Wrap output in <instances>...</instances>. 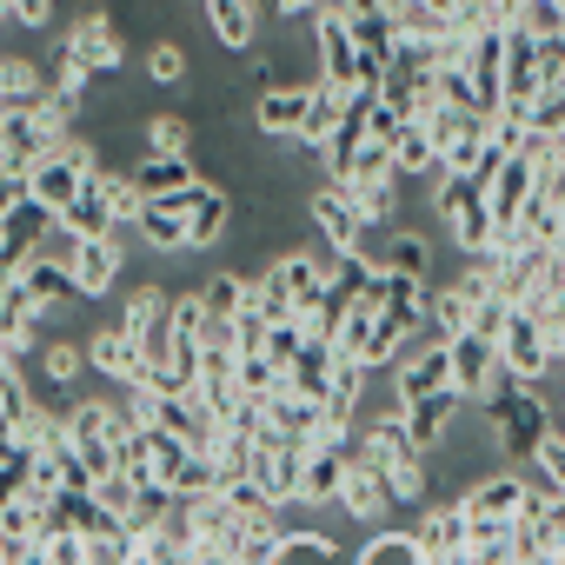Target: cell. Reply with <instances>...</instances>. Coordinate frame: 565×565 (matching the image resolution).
Masks as SVG:
<instances>
[{
  "mask_svg": "<svg viewBox=\"0 0 565 565\" xmlns=\"http://www.w3.org/2000/svg\"><path fill=\"white\" fill-rule=\"evenodd\" d=\"M479 419L492 426L499 459H512V466L525 472V466L539 459L545 433H552V399H545L539 386H519L512 373H492V386L479 393Z\"/></svg>",
  "mask_w": 565,
  "mask_h": 565,
  "instance_id": "1",
  "label": "cell"
},
{
  "mask_svg": "<svg viewBox=\"0 0 565 565\" xmlns=\"http://www.w3.org/2000/svg\"><path fill=\"white\" fill-rule=\"evenodd\" d=\"M433 213H439V226L452 233V246H459V259H472V253H492V213H486V186L479 180H466V173H439L433 180Z\"/></svg>",
  "mask_w": 565,
  "mask_h": 565,
  "instance_id": "2",
  "label": "cell"
},
{
  "mask_svg": "<svg viewBox=\"0 0 565 565\" xmlns=\"http://www.w3.org/2000/svg\"><path fill=\"white\" fill-rule=\"evenodd\" d=\"M446 386H452V347H446V340L426 327V333H419V340H413V347L393 360V406L406 413L413 399H426V393H446Z\"/></svg>",
  "mask_w": 565,
  "mask_h": 565,
  "instance_id": "3",
  "label": "cell"
},
{
  "mask_svg": "<svg viewBox=\"0 0 565 565\" xmlns=\"http://www.w3.org/2000/svg\"><path fill=\"white\" fill-rule=\"evenodd\" d=\"M61 61L87 67L94 81H100V74H120V67H127L120 21H114V14H74V21H67V34H61Z\"/></svg>",
  "mask_w": 565,
  "mask_h": 565,
  "instance_id": "4",
  "label": "cell"
},
{
  "mask_svg": "<svg viewBox=\"0 0 565 565\" xmlns=\"http://www.w3.org/2000/svg\"><path fill=\"white\" fill-rule=\"evenodd\" d=\"M525 505H532V472H519V466L486 472L459 492V512L472 525H512V519H525Z\"/></svg>",
  "mask_w": 565,
  "mask_h": 565,
  "instance_id": "5",
  "label": "cell"
},
{
  "mask_svg": "<svg viewBox=\"0 0 565 565\" xmlns=\"http://www.w3.org/2000/svg\"><path fill=\"white\" fill-rule=\"evenodd\" d=\"M259 279H266V287H273L279 300H287V307H294V320H307V313L327 300V287H333L327 259H313V253H279Z\"/></svg>",
  "mask_w": 565,
  "mask_h": 565,
  "instance_id": "6",
  "label": "cell"
},
{
  "mask_svg": "<svg viewBox=\"0 0 565 565\" xmlns=\"http://www.w3.org/2000/svg\"><path fill=\"white\" fill-rule=\"evenodd\" d=\"M307 220L320 226V239H327L333 253H360V239H366V220H360V206L347 200L340 180H320V186L307 193Z\"/></svg>",
  "mask_w": 565,
  "mask_h": 565,
  "instance_id": "7",
  "label": "cell"
},
{
  "mask_svg": "<svg viewBox=\"0 0 565 565\" xmlns=\"http://www.w3.org/2000/svg\"><path fill=\"white\" fill-rule=\"evenodd\" d=\"M499 373H512L519 386H545V380L558 373L552 340H545L525 313H512V327H505V340H499Z\"/></svg>",
  "mask_w": 565,
  "mask_h": 565,
  "instance_id": "8",
  "label": "cell"
},
{
  "mask_svg": "<svg viewBox=\"0 0 565 565\" xmlns=\"http://www.w3.org/2000/svg\"><path fill=\"white\" fill-rule=\"evenodd\" d=\"M259 419H266V433L259 439H279V446H320V399H300L294 386H279V393H266L259 399Z\"/></svg>",
  "mask_w": 565,
  "mask_h": 565,
  "instance_id": "9",
  "label": "cell"
},
{
  "mask_svg": "<svg viewBox=\"0 0 565 565\" xmlns=\"http://www.w3.org/2000/svg\"><path fill=\"white\" fill-rule=\"evenodd\" d=\"M340 512H347L353 525H373V532H380V519H386V512H399V499H393V486L380 479V466H366V459H360V446H353V459H347V486H340Z\"/></svg>",
  "mask_w": 565,
  "mask_h": 565,
  "instance_id": "10",
  "label": "cell"
},
{
  "mask_svg": "<svg viewBox=\"0 0 565 565\" xmlns=\"http://www.w3.org/2000/svg\"><path fill=\"white\" fill-rule=\"evenodd\" d=\"M300 446H279V439H259L253 446V466H246V479L279 505V512H287V505H300Z\"/></svg>",
  "mask_w": 565,
  "mask_h": 565,
  "instance_id": "11",
  "label": "cell"
},
{
  "mask_svg": "<svg viewBox=\"0 0 565 565\" xmlns=\"http://www.w3.org/2000/svg\"><path fill=\"white\" fill-rule=\"evenodd\" d=\"M532 193H539V167H532V153L519 147V153L492 173V186H486V213H492V226H499V233H512Z\"/></svg>",
  "mask_w": 565,
  "mask_h": 565,
  "instance_id": "12",
  "label": "cell"
},
{
  "mask_svg": "<svg viewBox=\"0 0 565 565\" xmlns=\"http://www.w3.org/2000/svg\"><path fill=\"white\" fill-rule=\"evenodd\" d=\"M366 259H373V273H386V279H433V239L419 233V226H386V239L380 246H360Z\"/></svg>",
  "mask_w": 565,
  "mask_h": 565,
  "instance_id": "13",
  "label": "cell"
},
{
  "mask_svg": "<svg viewBox=\"0 0 565 565\" xmlns=\"http://www.w3.org/2000/svg\"><path fill=\"white\" fill-rule=\"evenodd\" d=\"M186 206H193V186L186 193H167V200H147L140 206V246L147 253H193V233H186Z\"/></svg>",
  "mask_w": 565,
  "mask_h": 565,
  "instance_id": "14",
  "label": "cell"
},
{
  "mask_svg": "<svg viewBox=\"0 0 565 565\" xmlns=\"http://www.w3.org/2000/svg\"><path fill=\"white\" fill-rule=\"evenodd\" d=\"M87 366H94L100 380H114L120 393L147 380V360H140V340H134L127 327H100V333H87Z\"/></svg>",
  "mask_w": 565,
  "mask_h": 565,
  "instance_id": "15",
  "label": "cell"
},
{
  "mask_svg": "<svg viewBox=\"0 0 565 565\" xmlns=\"http://www.w3.org/2000/svg\"><path fill=\"white\" fill-rule=\"evenodd\" d=\"M466 406H472V399H459V386L413 399V406H406V439H413V452H419V459H433V452L446 446V433H452V419H459Z\"/></svg>",
  "mask_w": 565,
  "mask_h": 565,
  "instance_id": "16",
  "label": "cell"
},
{
  "mask_svg": "<svg viewBox=\"0 0 565 565\" xmlns=\"http://www.w3.org/2000/svg\"><path fill=\"white\" fill-rule=\"evenodd\" d=\"M347 459H353V446H307V459H300V505H340Z\"/></svg>",
  "mask_w": 565,
  "mask_h": 565,
  "instance_id": "17",
  "label": "cell"
},
{
  "mask_svg": "<svg viewBox=\"0 0 565 565\" xmlns=\"http://www.w3.org/2000/svg\"><path fill=\"white\" fill-rule=\"evenodd\" d=\"M419 545H426V558H452V552H466L472 545V519L459 512V499H433L426 512H419Z\"/></svg>",
  "mask_w": 565,
  "mask_h": 565,
  "instance_id": "18",
  "label": "cell"
},
{
  "mask_svg": "<svg viewBox=\"0 0 565 565\" xmlns=\"http://www.w3.org/2000/svg\"><path fill=\"white\" fill-rule=\"evenodd\" d=\"M0 153H8V173H34L54 147H47V134L34 127L28 107H0Z\"/></svg>",
  "mask_w": 565,
  "mask_h": 565,
  "instance_id": "19",
  "label": "cell"
},
{
  "mask_svg": "<svg viewBox=\"0 0 565 565\" xmlns=\"http://www.w3.org/2000/svg\"><path fill=\"white\" fill-rule=\"evenodd\" d=\"M67 266H74L81 294H87V307H94L100 294H114V287H120V233H114V239H81Z\"/></svg>",
  "mask_w": 565,
  "mask_h": 565,
  "instance_id": "20",
  "label": "cell"
},
{
  "mask_svg": "<svg viewBox=\"0 0 565 565\" xmlns=\"http://www.w3.org/2000/svg\"><path fill=\"white\" fill-rule=\"evenodd\" d=\"M21 287H28L47 313H61V307H81V300H87V294H81V279H74V266H67V259H47V253H34V259H28Z\"/></svg>",
  "mask_w": 565,
  "mask_h": 565,
  "instance_id": "21",
  "label": "cell"
},
{
  "mask_svg": "<svg viewBox=\"0 0 565 565\" xmlns=\"http://www.w3.org/2000/svg\"><path fill=\"white\" fill-rule=\"evenodd\" d=\"M545 87H539V41L532 34H519V28H505V107H532Z\"/></svg>",
  "mask_w": 565,
  "mask_h": 565,
  "instance_id": "22",
  "label": "cell"
},
{
  "mask_svg": "<svg viewBox=\"0 0 565 565\" xmlns=\"http://www.w3.org/2000/svg\"><path fill=\"white\" fill-rule=\"evenodd\" d=\"M226 226H233V193H226V186H213V180H200V186H193V206H186L193 253L220 246V239H226Z\"/></svg>",
  "mask_w": 565,
  "mask_h": 565,
  "instance_id": "23",
  "label": "cell"
},
{
  "mask_svg": "<svg viewBox=\"0 0 565 565\" xmlns=\"http://www.w3.org/2000/svg\"><path fill=\"white\" fill-rule=\"evenodd\" d=\"M446 347H452V386H459V399H479L492 386V373H499V347H486L479 333H459Z\"/></svg>",
  "mask_w": 565,
  "mask_h": 565,
  "instance_id": "24",
  "label": "cell"
},
{
  "mask_svg": "<svg viewBox=\"0 0 565 565\" xmlns=\"http://www.w3.org/2000/svg\"><path fill=\"white\" fill-rule=\"evenodd\" d=\"M47 87H54V81L41 74L34 54H0V107H28V114H34V107L47 100Z\"/></svg>",
  "mask_w": 565,
  "mask_h": 565,
  "instance_id": "25",
  "label": "cell"
},
{
  "mask_svg": "<svg viewBox=\"0 0 565 565\" xmlns=\"http://www.w3.org/2000/svg\"><path fill=\"white\" fill-rule=\"evenodd\" d=\"M127 173H134L140 200H167V193H186V186H200V167H193V160H160V153H140Z\"/></svg>",
  "mask_w": 565,
  "mask_h": 565,
  "instance_id": "26",
  "label": "cell"
},
{
  "mask_svg": "<svg viewBox=\"0 0 565 565\" xmlns=\"http://www.w3.org/2000/svg\"><path fill=\"white\" fill-rule=\"evenodd\" d=\"M54 226H61V233H74V239H114V233H120V226H114V213H107V200H100V173L74 193V206H67Z\"/></svg>",
  "mask_w": 565,
  "mask_h": 565,
  "instance_id": "27",
  "label": "cell"
},
{
  "mask_svg": "<svg viewBox=\"0 0 565 565\" xmlns=\"http://www.w3.org/2000/svg\"><path fill=\"white\" fill-rule=\"evenodd\" d=\"M353 565H433V558H426L419 532H406V525H380V532H366V545L353 552Z\"/></svg>",
  "mask_w": 565,
  "mask_h": 565,
  "instance_id": "28",
  "label": "cell"
},
{
  "mask_svg": "<svg viewBox=\"0 0 565 565\" xmlns=\"http://www.w3.org/2000/svg\"><path fill=\"white\" fill-rule=\"evenodd\" d=\"M333 366H340V353H333L327 340H307V347H300V360H294V373H287V386H294L300 399H327Z\"/></svg>",
  "mask_w": 565,
  "mask_h": 565,
  "instance_id": "29",
  "label": "cell"
},
{
  "mask_svg": "<svg viewBox=\"0 0 565 565\" xmlns=\"http://www.w3.org/2000/svg\"><path fill=\"white\" fill-rule=\"evenodd\" d=\"M340 558H347L340 539L333 532H307V525L300 532L287 525V539H279V552H273V565H340Z\"/></svg>",
  "mask_w": 565,
  "mask_h": 565,
  "instance_id": "30",
  "label": "cell"
},
{
  "mask_svg": "<svg viewBox=\"0 0 565 565\" xmlns=\"http://www.w3.org/2000/svg\"><path fill=\"white\" fill-rule=\"evenodd\" d=\"M246 300H253V279H239V273H213L206 287H200L206 320H239V313H246Z\"/></svg>",
  "mask_w": 565,
  "mask_h": 565,
  "instance_id": "31",
  "label": "cell"
},
{
  "mask_svg": "<svg viewBox=\"0 0 565 565\" xmlns=\"http://www.w3.org/2000/svg\"><path fill=\"white\" fill-rule=\"evenodd\" d=\"M193 120L186 114H153L147 120V153H160V160H193Z\"/></svg>",
  "mask_w": 565,
  "mask_h": 565,
  "instance_id": "32",
  "label": "cell"
},
{
  "mask_svg": "<svg viewBox=\"0 0 565 565\" xmlns=\"http://www.w3.org/2000/svg\"><path fill=\"white\" fill-rule=\"evenodd\" d=\"M393 167H399V180H419V173L439 180V153H433L426 127H399V140H393Z\"/></svg>",
  "mask_w": 565,
  "mask_h": 565,
  "instance_id": "33",
  "label": "cell"
},
{
  "mask_svg": "<svg viewBox=\"0 0 565 565\" xmlns=\"http://www.w3.org/2000/svg\"><path fill=\"white\" fill-rule=\"evenodd\" d=\"M380 180H399V167H393V147H386V140H366V147L347 160L340 186H380Z\"/></svg>",
  "mask_w": 565,
  "mask_h": 565,
  "instance_id": "34",
  "label": "cell"
},
{
  "mask_svg": "<svg viewBox=\"0 0 565 565\" xmlns=\"http://www.w3.org/2000/svg\"><path fill=\"white\" fill-rule=\"evenodd\" d=\"M100 200H107V213H114V226H140V186H134V173H120V167H100Z\"/></svg>",
  "mask_w": 565,
  "mask_h": 565,
  "instance_id": "35",
  "label": "cell"
},
{
  "mask_svg": "<svg viewBox=\"0 0 565 565\" xmlns=\"http://www.w3.org/2000/svg\"><path fill=\"white\" fill-rule=\"evenodd\" d=\"M41 373L67 393V386H81V373H87V347L81 340H47L41 347Z\"/></svg>",
  "mask_w": 565,
  "mask_h": 565,
  "instance_id": "36",
  "label": "cell"
},
{
  "mask_svg": "<svg viewBox=\"0 0 565 565\" xmlns=\"http://www.w3.org/2000/svg\"><path fill=\"white\" fill-rule=\"evenodd\" d=\"M147 81H153V87H180V81H193L186 47H180V41H153V47H147Z\"/></svg>",
  "mask_w": 565,
  "mask_h": 565,
  "instance_id": "37",
  "label": "cell"
},
{
  "mask_svg": "<svg viewBox=\"0 0 565 565\" xmlns=\"http://www.w3.org/2000/svg\"><path fill=\"white\" fill-rule=\"evenodd\" d=\"M525 472H532V486L565 492V426H558V419H552V433H545V446H539V459H532Z\"/></svg>",
  "mask_w": 565,
  "mask_h": 565,
  "instance_id": "38",
  "label": "cell"
},
{
  "mask_svg": "<svg viewBox=\"0 0 565 565\" xmlns=\"http://www.w3.org/2000/svg\"><path fill=\"white\" fill-rule=\"evenodd\" d=\"M220 499H226V505H233V519H246V525H259V519H279V505H273V499H266L253 479H226V486H220Z\"/></svg>",
  "mask_w": 565,
  "mask_h": 565,
  "instance_id": "39",
  "label": "cell"
},
{
  "mask_svg": "<svg viewBox=\"0 0 565 565\" xmlns=\"http://www.w3.org/2000/svg\"><path fill=\"white\" fill-rule=\"evenodd\" d=\"M525 134H539V140H565V87H545V94L525 107Z\"/></svg>",
  "mask_w": 565,
  "mask_h": 565,
  "instance_id": "40",
  "label": "cell"
},
{
  "mask_svg": "<svg viewBox=\"0 0 565 565\" xmlns=\"http://www.w3.org/2000/svg\"><path fill=\"white\" fill-rule=\"evenodd\" d=\"M300 347H307V327H300V320H279V327L266 333V347H259V353L273 360V373H279V380H287V373H294V360H300Z\"/></svg>",
  "mask_w": 565,
  "mask_h": 565,
  "instance_id": "41",
  "label": "cell"
},
{
  "mask_svg": "<svg viewBox=\"0 0 565 565\" xmlns=\"http://www.w3.org/2000/svg\"><path fill=\"white\" fill-rule=\"evenodd\" d=\"M512 28L532 34V41H552V34H565V8H558V0H525Z\"/></svg>",
  "mask_w": 565,
  "mask_h": 565,
  "instance_id": "42",
  "label": "cell"
},
{
  "mask_svg": "<svg viewBox=\"0 0 565 565\" xmlns=\"http://www.w3.org/2000/svg\"><path fill=\"white\" fill-rule=\"evenodd\" d=\"M279 386H287V380L273 373L266 353H239V393H246V399H266V393H279Z\"/></svg>",
  "mask_w": 565,
  "mask_h": 565,
  "instance_id": "43",
  "label": "cell"
},
{
  "mask_svg": "<svg viewBox=\"0 0 565 565\" xmlns=\"http://www.w3.org/2000/svg\"><path fill=\"white\" fill-rule=\"evenodd\" d=\"M140 545L127 532H107V539H87V565H134Z\"/></svg>",
  "mask_w": 565,
  "mask_h": 565,
  "instance_id": "44",
  "label": "cell"
},
{
  "mask_svg": "<svg viewBox=\"0 0 565 565\" xmlns=\"http://www.w3.org/2000/svg\"><path fill=\"white\" fill-rule=\"evenodd\" d=\"M47 565H87V539L81 532H47Z\"/></svg>",
  "mask_w": 565,
  "mask_h": 565,
  "instance_id": "45",
  "label": "cell"
},
{
  "mask_svg": "<svg viewBox=\"0 0 565 565\" xmlns=\"http://www.w3.org/2000/svg\"><path fill=\"white\" fill-rule=\"evenodd\" d=\"M539 87H565V34L539 41Z\"/></svg>",
  "mask_w": 565,
  "mask_h": 565,
  "instance_id": "46",
  "label": "cell"
},
{
  "mask_svg": "<svg viewBox=\"0 0 565 565\" xmlns=\"http://www.w3.org/2000/svg\"><path fill=\"white\" fill-rule=\"evenodd\" d=\"M134 499H140V486H134V479H120V472L100 486V505H107L114 519H127V512H134Z\"/></svg>",
  "mask_w": 565,
  "mask_h": 565,
  "instance_id": "47",
  "label": "cell"
},
{
  "mask_svg": "<svg viewBox=\"0 0 565 565\" xmlns=\"http://www.w3.org/2000/svg\"><path fill=\"white\" fill-rule=\"evenodd\" d=\"M21 200H34V193H28V173H0V220H8Z\"/></svg>",
  "mask_w": 565,
  "mask_h": 565,
  "instance_id": "48",
  "label": "cell"
},
{
  "mask_svg": "<svg viewBox=\"0 0 565 565\" xmlns=\"http://www.w3.org/2000/svg\"><path fill=\"white\" fill-rule=\"evenodd\" d=\"M8 8H14L21 28H47L54 21V0H8Z\"/></svg>",
  "mask_w": 565,
  "mask_h": 565,
  "instance_id": "49",
  "label": "cell"
},
{
  "mask_svg": "<svg viewBox=\"0 0 565 565\" xmlns=\"http://www.w3.org/2000/svg\"><path fill=\"white\" fill-rule=\"evenodd\" d=\"M433 8H439V14H452V21H459V14H466V8H472V0H433Z\"/></svg>",
  "mask_w": 565,
  "mask_h": 565,
  "instance_id": "50",
  "label": "cell"
},
{
  "mask_svg": "<svg viewBox=\"0 0 565 565\" xmlns=\"http://www.w3.org/2000/svg\"><path fill=\"white\" fill-rule=\"evenodd\" d=\"M512 565H552V552H525V558H512Z\"/></svg>",
  "mask_w": 565,
  "mask_h": 565,
  "instance_id": "51",
  "label": "cell"
},
{
  "mask_svg": "<svg viewBox=\"0 0 565 565\" xmlns=\"http://www.w3.org/2000/svg\"><path fill=\"white\" fill-rule=\"evenodd\" d=\"M552 360H558V366H565V327H558V333H552Z\"/></svg>",
  "mask_w": 565,
  "mask_h": 565,
  "instance_id": "52",
  "label": "cell"
},
{
  "mask_svg": "<svg viewBox=\"0 0 565 565\" xmlns=\"http://www.w3.org/2000/svg\"><path fill=\"white\" fill-rule=\"evenodd\" d=\"M552 419H558V426H565V399H558V406H552Z\"/></svg>",
  "mask_w": 565,
  "mask_h": 565,
  "instance_id": "53",
  "label": "cell"
},
{
  "mask_svg": "<svg viewBox=\"0 0 565 565\" xmlns=\"http://www.w3.org/2000/svg\"><path fill=\"white\" fill-rule=\"evenodd\" d=\"M552 565H565V545H558V552H552Z\"/></svg>",
  "mask_w": 565,
  "mask_h": 565,
  "instance_id": "54",
  "label": "cell"
},
{
  "mask_svg": "<svg viewBox=\"0 0 565 565\" xmlns=\"http://www.w3.org/2000/svg\"><path fill=\"white\" fill-rule=\"evenodd\" d=\"M0 173H8V153H0Z\"/></svg>",
  "mask_w": 565,
  "mask_h": 565,
  "instance_id": "55",
  "label": "cell"
}]
</instances>
